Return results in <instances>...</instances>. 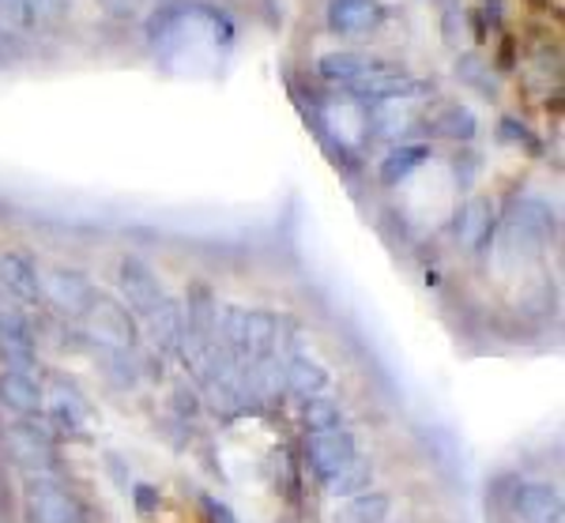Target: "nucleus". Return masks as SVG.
<instances>
[{
	"label": "nucleus",
	"instance_id": "f257e3e1",
	"mask_svg": "<svg viewBox=\"0 0 565 523\" xmlns=\"http://www.w3.org/2000/svg\"><path fill=\"white\" fill-rule=\"evenodd\" d=\"M218 335H223V351L238 357L242 365H253L260 357H271L279 339V320L264 309H238L231 306L218 320Z\"/></svg>",
	"mask_w": 565,
	"mask_h": 523
},
{
	"label": "nucleus",
	"instance_id": "f03ea898",
	"mask_svg": "<svg viewBox=\"0 0 565 523\" xmlns=\"http://www.w3.org/2000/svg\"><path fill=\"white\" fill-rule=\"evenodd\" d=\"M8 456L20 467L26 479H39V474H53L57 479L61 471V448H57V434L45 426V418L31 415V418H15V426L8 429L4 437Z\"/></svg>",
	"mask_w": 565,
	"mask_h": 523
},
{
	"label": "nucleus",
	"instance_id": "7ed1b4c3",
	"mask_svg": "<svg viewBox=\"0 0 565 523\" xmlns=\"http://www.w3.org/2000/svg\"><path fill=\"white\" fill-rule=\"evenodd\" d=\"M23 520L26 523H90L87 504L79 501L76 490H68L53 474H39L26 479L23 493Z\"/></svg>",
	"mask_w": 565,
	"mask_h": 523
},
{
	"label": "nucleus",
	"instance_id": "20e7f679",
	"mask_svg": "<svg viewBox=\"0 0 565 523\" xmlns=\"http://www.w3.org/2000/svg\"><path fill=\"white\" fill-rule=\"evenodd\" d=\"M84 320H87L90 343H98L103 351L129 354L136 351V343H140V328H136L129 306H121V301L109 298V293H95Z\"/></svg>",
	"mask_w": 565,
	"mask_h": 523
},
{
	"label": "nucleus",
	"instance_id": "39448f33",
	"mask_svg": "<svg viewBox=\"0 0 565 523\" xmlns=\"http://www.w3.org/2000/svg\"><path fill=\"white\" fill-rule=\"evenodd\" d=\"M42 407H45V426L68 440L87 437L90 421H95L87 396L65 377H57L50 384V392H42Z\"/></svg>",
	"mask_w": 565,
	"mask_h": 523
},
{
	"label": "nucleus",
	"instance_id": "423d86ee",
	"mask_svg": "<svg viewBox=\"0 0 565 523\" xmlns=\"http://www.w3.org/2000/svg\"><path fill=\"white\" fill-rule=\"evenodd\" d=\"M0 362L8 370H34L39 362V335L20 306L0 301Z\"/></svg>",
	"mask_w": 565,
	"mask_h": 523
},
{
	"label": "nucleus",
	"instance_id": "0eeeda50",
	"mask_svg": "<svg viewBox=\"0 0 565 523\" xmlns=\"http://www.w3.org/2000/svg\"><path fill=\"white\" fill-rule=\"evenodd\" d=\"M554 234V211L540 200H521L505 218V245L513 253H540Z\"/></svg>",
	"mask_w": 565,
	"mask_h": 523
},
{
	"label": "nucleus",
	"instance_id": "6e6552de",
	"mask_svg": "<svg viewBox=\"0 0 565 523\" xmlns=\"http://www.w3.org/2000/svg\"><path fill=\"white\" fill-rule=\"evenodd\" d=\"M95 293H98L95 282L76 268H53L42 279V298L65 317H84L90 301H95Z\"/></svg>",
	"mask_w": 565,
	"mask_h": 523
},
{
	"label": "nucleus",
	"instance_id": "1a4fd4ad",
	"mask_svg": "<svg viewBox=\"0 0 565 523\" xmlns=\"http://www.w3.org/2000/svg\"><path fill=\"white\" fill-rule=\"evenodd\" d=\"M351 456H359V440L348 426H332V429H313L306 440V460L317 474H332L340 463H348Z\"/></svg>",
	"mask_w": 565,
	"mask_h": 523
},
{
	"label": "nucleus",
	"instance_id": "9d476101",
	"mask_svg": "<svg viewBox=\"0 0 565 523\" xmlns=\"http://www.w3.org/2000/svg\"><path fill=\"white\" fill-rule=\"evenodd\" d=\"M117 279H121L125 306H129L140 320L148 317L162 298H167V287H162V279L143 260H136V256L121 260V271H117Z\"/></svg>",
	"mask_w": 565,
	"mask_h": 523
},
{
	"label": "nucleus",
	"instance_id": "9b49d317",
	"mask_svg": "<svg viewBox=\"0 0 565 523\" xmlns=\"http://www.w3.org/2000/svg\"><path fill=\"white\" fill-rule=\"evenodd\" d=\"M0 293L12 306H34V301H42V279L23 253H0Z\"/></svg>",
	"mask_w": 565,
	"mask_h": 523
},
{
	"label": "nucleus",
	"instance_id": "f8f14e48",
	"mask_svg": "<svg viewBox=\"0 0 565 523\" xmlns=\"http://www.w3.org/2000/svg\"><path fill=\"white\" fill-rule=\"evenodd\" d=\"M0 407L15 418H31L42 410V384L34 370H0Z\"/></svg>",
	"mask_w": 565,
	"mask_h": 523
},
{
	"label": "nucleus",
	"instance_id": "ddd939ff",
	"mask_svg": "<svg viewBox=\"0 0 565 523\" xmlns=\"http://www.w3.org/2000/svg\"><path fill=\"white\" fill-rule=\"evenodd\" d=\"M385 23V8L377 0H332L328 4V26L335 34H370Z\"/></svg>",
	"mask_w": 565,
	"mask_h": 523
},
{
	"label": "nucleus",
	"instance_id": "4468645a",
	"mask_svg": "<svg viewBox=\"0 0 565 523\" xmlns=\"http://www.w3.org/2000/svg\"><path fill=\"white\" fill-rule=\"evenodd\" d=\"M452 234H457V242L463 249H482V245L490 242V234H494V204H490L487 196H471L468 204L457 211V226H452Z\"/></svg>",
	"mask_w": 565,
	"mask_h": 523
},
{
	"label": "nucleus",
	"instance_id": "2eb2a0df",
	"mask_svg": "<svg viewBox=\"0 0 565 523\" xmlns=\"http://www.w3.org/2000/svg\"><path fill=\"white\" fill-rule=\"evenodd\" d=\"M516 512L524 523H562V493L558 485L532 482L516 490Z\"/></svg>",
	"mask_w": 565,
	"mask_h": 523
},
{
	"label": "nucleus",
	"instance_id": "dca6fc26",
	"mask_svg": "<svg viewBox=\"0 0 565 523\" xmlns=\"http://www.w3.org/2000/svg\"><path fill=\"white\" fill-rule=\"evenodd\" d=\"M143 328H148V339L159 351H174L181 332H185V313H181V306L167 293V298L143 317Z\"/></svg>",
	"mask_w": 565,
	"mask_h": 523
},
{
	"label": "nucleus",
	"instance_id": "f3484780",
	"mask_svg": "<svg viewBox=\"0 0 565 523\" xmlns=\"http://www.w3.org/2000/svg\"><path fill=\"white\" fill-rule=\"evenodd\" d=\"M373 460L370 456H351L348 463H340L332 474H324V490L332 493V498H354V493H366L373 490Z\"/></svg>",
	"mask_w": 565,
	"mask_h": 523
},
{
	"label": "nucleus",
	"instance_id": "a211bd4d",
	"mask_svg": "<svg viewBox=\"0 0 565 523\" xmlns=\"http://www.w3.org/2000/svg\"><path fill=\"white\" fill-rule=\"evenodd\" d=\"M282 384H287V392H295L298 399L324 396L328 370L321 362H313V357L298 354V357H290V362H282Z\"/></svg>",
	"mask_w": 565,
	"mask_h": 523
},
{
	"label": "nucleus",
	"instance_id": "6ab92c4d",
	"mask_svg": "<svg viewBox=\"0 0 565 523\" xmlns=\"http://www.w3.org/2000/svg\"><path fill=\"white\" fill-rule=\"evenodd\" d=\"M392 516V498L381 490H366L354 493V498H343L340 509L332 512V523H388Z\"/></svg>",
	"mask_w": 565,
	"mask_h": 523
},
{
	"label": "nucleus",
	"instance_id": "aec40b11",
	"mask_svg": "<svg viewBox=\"0 0 565 523\" xmlns=\"http://www.w3.org/2000/svg\"><path fill=\"white\" fill-rule=\"evenodd\" d=\"M317 72L328 79V84H343V87H354L362 76L373 72V61L362 57V53H351V50H335V53H324L317 61Z\"/></svg>",
	"mask_w": 565,
	"mask_h": 523
},
{
	"label": "nucleus",
	"instance_id": "412c9836",
	"mask_svg": "<svg viewBox=\"0 0 565 523\" xmlns=\"http://www.w3.org/2000/svg\"><path fill=\"white\" fill-rule=\"evenodd\" d=\"M181 313H185L189 332L215 339V332H218V301H215V293L204 287V282H193V287H189V301H185V309H181Z\"/></svg>",
	"mask_w": 565,
	"mask_h": 523
},
{
	"label": "nucleus",
	"instance_id": "4be33fe9",
	"mask_svg": "<svg viewBox=\"0 0 565 523\" xmlns=\"http://www.w3.org/2000/svg\"><path fill=\"white\" fill-rule=\"evenodd\" d=\"M423 162H430V147H423V143L392 147V151L385 154V162H381V181H385V185H399V181L412 178Z\"/></svg>",
	"mask_w": 565,
	"mask_h": 523
},
{
	"label": "nucleus",
	"instance_id": "5701e85b",
	"mask_svg": "<svg viewBox=\"0 0 565 523\" xmlns=\"http://www.w3.org/2000/svg\"><path fill=\"white\" fill-rule=\"evenodd\" d=\"M430 132L441 136V140H452V143H468V140H476L479 121H476V114H471L468 106L452 103V106H445L441 114H437L434 121H430Z\"/></svg>",
	"mask_w": 565,
	"mask_h": 523
},
{
	"label": "nucleus",
	"instance_id": "b1692460",
	"mask_svg": "<svg viewBox=\"0 0 565 523\" xmlns=\"http://www.w3.org/2000/svg\"><path fill=\"white\" fill-rule=\"evenodd\" d=\"M490 64L479 57V53H463V57L457 61V79L460 84H468V87H476L479 95H490L494 98L498 95V79L490 76Z\"/></svg>",
	"mask_w": 565,
	"mask_h": 523
},
{
	"label": "nucleus",
	"instance_id": "393cba45",
	"mask_svg": "<svg viewBox=\"0 0 565 523\" xmlns=\"http://www.w3.org/2000/svg\"><path fill=\"white\" fill-rule=\"evenodd\" d=\"M302 421H306L309 434H313V429L343 426V407H340V399H332V396H313V399H306Z\"/></svg>",
	"mask_w": 565,
	"mask_h": 523
},
{
	"label": "nucleus",
	"instance_id": "a878e982",
	"mask_svg": "<svg viewBox=\"0 0 565 523\" xmlns=\"http://www.w3.org/2000/svg\"><path fill=\"white\" fill-rule=\"evenodd\" d=\"M204 516H207V523H238V516L215 498H204Z\"/></svg>",
	"mask_w": 565,
	"mask_h": 523
},
{
	"label": "nucleus",
	"instance_id": "bb28decb",
	"mask_svg": "<svg viewBox=\"0 0 565 523\" xmlns=\"http://www.w3.org/2000/svg\"><path fill=\"white\" fill-rule=\"evenodd\" d=\"M505 8H501V0H482L479 15H482V26H490V31H501V20H505Z\"/></svg>",
	"mask_w": 565,
	"mask_h": 523
},
{
	"label": "nucleus",
	"instance_id": "cd10ccee",
	"mask_svg": "<svg viewBox=\"0 0 565 523\" xmlns=\"http://www.w3.org/2000/svg\"><path fill=\"white\" fill-rule=\"evenodd\" d=\"M501 140H516V143H524V140H527V128H524V125H516L513 117H505V121H501Z\"/></svg>",
	"mask_w": 565,
	"mask_h": 523
},
{
	"label": "nucleus",
	"instance_id": "c85d7f7f",
	"mask_svg": "<svg viewBox=\"0 0 565 523\" xmlns=\"http://www.w3.org/2000/svg\"><path fill=\"white\" fill-rule=\"evenodd\" d=\"M103 4H106L114 15H132L136 8H140V0H103Z\"/></svg>",
	"mask_w": 565,
	"mask_h": 523
},
{
	"label": "nucleus",
	"instance_id": "c756f323",
	"mask_svg": "<svg viewBox=\"0 0 565 523\" xmlns=\"http://www.w3.org/2000/svg\"><path fill=\"white\" fill-rule=\"evenodd\" d=\"M532 4H535V8H546V0H532Z\"/></svg>",
	"mask_w": 565,
	"mask_h": 523
}]
</instances>
